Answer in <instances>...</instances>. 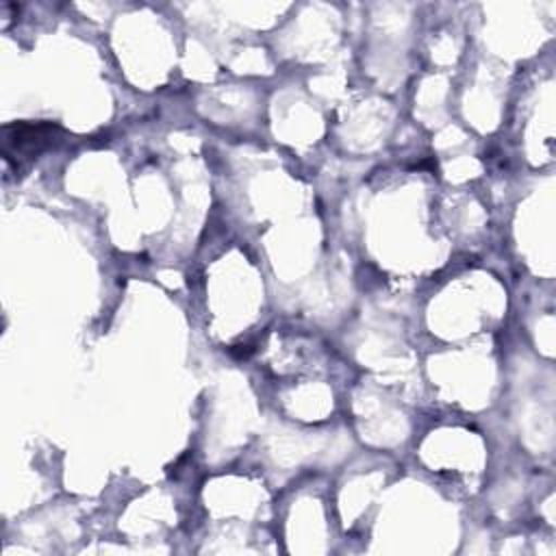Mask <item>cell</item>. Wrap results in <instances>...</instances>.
Segmentation results:
<instances>
[{"label": "cell", "instance_id": "cell-1", "mask_svg": "<svg viewBox=\"0 0 556 556\" xmlns=\"http://www.w3.org/2000/svg\"><path fill=\"white\" fill-rule=\"evenodd\" d=\"M61 128L50 122H17V124H7L2 128L4 141H2V156L4 161H11V156H35L52 141L56 139V132Z\"/></svg>", "mask_w": 556, "mask_h": 556}]
</instances>
